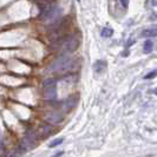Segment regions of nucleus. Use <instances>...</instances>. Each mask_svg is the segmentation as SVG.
Masks as SVG:
<instances>
[{"mask_svg": "<svg viewBox=\"0 0 157 157\" xmlns=\"http://www.w3.org/2000/svg\"><path fill=\"white\" fill-rule=\"evenodd\" d=\"M72 66V58L69 52H63L58 58H56L50 66L47 67V72L51 73H62L67 71Z\"/></svg>", "mask_w": 157, "mask_h": 157, "instance_id": "nucleus-1", "label": "nucleus"}, {"mask_svg": "<svg viewBox=\"0 0 157 157\" xmlns=\"http://www.w3.org/2000/svg\"><path fill=\"white\" fill-rule=\"evenodd\" d=\"M79 46V39L75 36H70V37H62L60 39L56 40L53 43V48L55 50H63V52H69L72 53L75 52Z\"/></svg>", "mask_w": 157, "mask_h": 157, "instance_id": "nucleus-2", "label": "nucleus"}, {"mask_svg": "<svg viewBox=\"0 0 157 157\" xmlns=\"http://www.w3.org/2000/svg\"><path fill=\"white\" fill-rule=\"evenodd\" d=\"M44 118H45V121H46L47 123H50V124H52V125H58V124H60L64 121L63 115L59 113V112H57V111L47 112Z\"/></svg>", "mask_w": 157, "mask_h": 157, "instance_id": "nucleus-3", "label": "nucleus"}, {"mask_svg": "<svg viewBox=\"0 0 157 157\" xmlns=\"http://www.w3.org/2000/svg\"><path fill=\"white\" fill-rule=\"evenodd\" d=\"M33 143H34V135H32L31 132H29V134L24 137L23 142H21V144H20V148L23 150H29L32 145H33Z\"/></svg>", "mask_w": 157, "mask_h": 157, "instance_id": "nucleus-4", "label": "nucleus"}, {"mask_svg": "<svg viewBox=\"0 0 157 157\" xmlns=\"http://www.w3.org/2000/svg\"><path fill=\"white\" fill-rule=\"evenodd\" d=\"M43 97L45 99H55L57 97V89L56 87H46V89H44Z\"/></svg>", "mask_w": 157, "mask_h": 157, "instance_id": "nucleus-5", "label": "nucleus"}, {"mask_svg": "<svg viewBox=\"0 0 157 157\" xmlns=\"http://www.w3.org/2000/svg\"><path fill=\"white\" fill-rule=\"evenodd\" d=\"M142 37L148 38V37H157V29L156 27H151V29H145L141 33Z\"/></svg>", "mask_w": 157, "mask_h": 157, "instance_id": "nucleus-6", "label": "nucleus"}, {"mask_svg": "<svg viewBox=\"0 0 157 157\" xmlns=\"http://www.w3.org/2000/svg\"><path fill=\"white\" fill-rule=\"evenodd\" d=\"M94 69L97 73H102L103 71L106 69V63H105L104 60H98V62H96V63H94Z\"/></svg>", "mask_w": 157, "mask_h": 157, "instance_id": "nucleus-7", "label": "nucleus"}, {"mask_svg": "<svg viewBox=\"0 0 157 157\" xmlns=\"http://www.w3.org/2000/svg\"><path fill=\"white\" fill-rule=\"evenodd\" d=\"M57 86V82H56V79L51 78V79H46V80H44V83H43V87L44 89H46V87H56Z\"/></svg>", "mask_w": 157, "mask_h": 157, "instance_id": "nucleus-8", "label": "nucleus"}, {"mask_svg": "<svg viewBox=\"0 0 157 157\" xmlns=\"http://www.w3.org/2000/svg\"><path fill=\"white\" fill-rule=\"evenodd\" d=\"M101 34H102V37H104V38H109V37H111L113 34V30L111 27H104Z\"/></svg>", "mask_w": 157, "mask_h": 157, "instance_id": "nucleus-9", "label": "nucleus"}, {"mask_svg": "<svg viewBox=\"0 0 157 157\" xmlns=\"http://www.w3.org/2000/svg\"><path fill=\"white\" fill-rule=\"evenodd\" d=\"M151 51H152V41L148 40V41H145V44H144V52L150 53Z\"/></svg>", "mask_w": 157, "mask_h": 157, "instance_id": "nucleus-10", "label": "nucleus"}, {"mask_svg": "<svg viewBox=\"0 0 157 157\" xmlns=\"http://www.w3.org/2000/svg\"><path fill=\"white\" fill-rule=\"evenodd\" d=\"M157 76V70H154V71H151L150 73H148V75H145L144 76V79H152V78H155Z\"/></svg>", "mask_w": 157, "mask_h": 157, "instance_id": "nucleus-11", "label": "nucleus"}, {"mask_svg": "<svg viewBox=\"0 0 157 157\" xmlns=\"http://www.w3.org/2000/svg\"><path fill=\"white\" fill-rule=\"evenodd\" d=\"M60 143H63V138H58V140H56V141L51 142V143H50V147H57V145H59Z\"/></svg>", "mask_w": 157, "mask_h": 157, "instance_id": "nucleus-12", "label": "nucleus"}, {"mask_svg": "<svg viewBox=\"0 0 157 157\" xmlns=\"http://www.w3.org/2000/svg\"><path fill=\"white\" fill-rule=\"evenodd\" d=\"M121 4H122L123 7H128V5H129V0H121Z\"/></svg>", "mask_w": 157, "mask_h": 157, "instance_id": "nucleus-13", "label": "nucleus"}, {"mask_svg": "<svg viewBox=\"0 0 157 157\" xmlns=\"http://www.w3.org/2000/svg\"><path fill=\"white\" fill-rule=\"evenodd\" d=\"M154 94H157V87H156V89H155V91H154Z\"/></svg>", "mask_w": 157, "mask_h": 157, "instance_id": "nucleus-14", "label": "nucleus"}]
</instances>
